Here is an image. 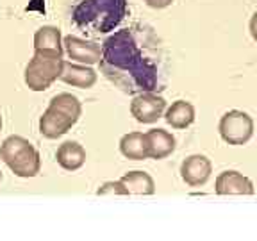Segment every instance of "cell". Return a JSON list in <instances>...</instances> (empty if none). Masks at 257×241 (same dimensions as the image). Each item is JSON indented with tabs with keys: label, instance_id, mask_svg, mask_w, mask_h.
<instances>
[{
	"label": "cell",
	"instance_id": "9c48e42d",
	"mask_svg": "<svg viewBox=\"0 0 257 241\" xmlns=\"http://www.w3.org/2000/svg\"><path fill=\"white\" fill-rule=\"evenodd\" d=\"M175 138L165 129H152L145 133V150L149 159H165L175 150Z\"/></svg>",
	"mask_w": 257,
	"mask_h": 241
},
{
	"label": "cell",
	"instance_id": "d6986e66",
	"mask_svg": "<svg viewBox=\"0 0 257 241\" xmlns=\"http://www.w3.org/2000/svg\"><path fill=\"white\" fill-rule=\"evenodd\" d=\"M0 181H2V172H0Z\"/></svg>",
	"mask_w": 257,
	"mask_h": 241
},
{
	"label": "cell",
	"instance_id": "3957f363",
	"mask_svg": "<svg viewBox=\"0 0 257 241\" xmlns=\"http://www.w3.org/2000/svg\"><path fill=\"white\" fill-rule=\"evenodd\" d=\"M63 54L50 50H34L25 66V84L32 91H45L59 79L63 68Z\"/></svg>",
	"mask_w": 257,
	"mask_h": 241
},
{
	"label": "cell",
	"instance_id": "6da1fadb",
	"mask_svg": "<svg viewBox=\"0 0 257 241\" xmlns=\"http://www.w3.org/2000/svg\"><path fill=\"white\" fill-rule=\"evenodd\" d=\"M82 105L72 93H59L52 96L40 118V133L48 140H57L66 134L79 122Z\"/></svg>",
	"mask_w": 257,
	"mask_h": 241
},
{
	"label": "cell",
	"instance_id": "4fadbf2b",
	"mask_svg": "<svg viewBox=\"0 0 257 241\" xmlns=\"http://www.w3.org/2000/svg\"><path fill=\"white\" fill-rule=\"evenodd\" d=\"M120 182L125 186L128 195H154L156 193V182L147 172L134 170V172L125 173L120 179Z\"/></svg>",
	"mask_w": 257,
	"mask_h": 241
},
{
	"label": "cell",
	"instance_id": "52a82bcc",
	"mask_svg": "<svg viewBox=\"0 0 257 241\" xmlns=\"http://www.w3.org/2000/svg\"><path fill=\"white\" fill-rule=\"evenodd\" d=\"M213 173V163L202 154H193L186 157L181 165V177L182 181L191 188H200L209 181Z\"/></svg>",
	"mask_w": 257,
	"mask_h": 241
},
{
	"label": "cell",
	"instance_id": "e0dca14e",
	"mask_svg": "<svg viewBox=\"0 0 257 241\" xmlns=\"http://www.w3.org/2000/svg\"><path fill=\"white\" fill-rule=\"evenodd\" d=\"M143 2L152 9H165L168 6H172L173 0H143Z\"/></svg>",
	"mask_w": 257,
	"mask_h": 241
},
{
	"label": "cell",
	"instance_id": "8fae6325",
	"mask_svg": "<svg viewBox=\"0 0 257 241\" xmlns=\"http://www.w3.org/2000/svg\"><path fill=\"white\" fill-rule=\"evenodd\" d=\"M57 165L66 172H75V170L82 168L86 163V150L84 147L77 141H64L59 145L56 154Z\"/></svg>",
	"mask_w": 257,
	"mask_h": 241
},
{
	"label": "cell",
	"instance_id": "9a60e30c",
	"mask_svg": "<svg viewBox=\"0 0 257 241\" xmlns=\"http://www.w3.org/2000/svg\"><path fill=\"white\" fill-rule=\"evenodd\" d=\"M120 152L123 157L133 161H143L149 159L147 157V150H145V134L143 133H128L121 136L120 140Z\"/></svg>",
	"mask_w": 257,
	"mask_h": 241
},
{
	"label": "cell",
	"instance_id": "7a4b0ae2",
	"mask_svg": "<svg viewBox=\"0 0 257 241\" xmlns=\"http://www.w3.org/2000/svg\"><path fill=\"white\" fill-rule=\"evenodd\" d=\"M0 159L16 177L31 179L41 170V157L36 147L22 136H9L0 145Z\"/></svg>",
	"mask_w": 257,
	"mask_h": 241
},
{
	"label": "cell",
	"instance_id": "ba28073f",
	"mask_svg": "<svg viewBox=\"0 0 257 241\" xmlns=\"http://www.w3.org/2000/svg\"><path fill=\"white\" fill-rule=\"evenodd\" d=\"M214 191L216 195H253V182L243 173L236 172V170H227L221 172L216 177V184H214Z\"/></svg>",
	"mask_w": 257,
	"mask_h": 241
},
{
	"label": "cell",
	"instance_id": "2e32d148",
	"mask_svg": "<svg viewBox=\"0 0 257 241\" xmlns=\"http://www.w3.org/2000/svg\"><path fill=\"white\" fill-rule=\"evenodd\" d=\"M96 195H128V191L120 181H112L104 182L100 188L96 189Z\"/></svg>",
	"mask_w": 257,
	"mask_h": 241
},
{
	"label": "cell",
	"instance_id": "5b68a950",
	"mask_svg": "<svg viewBox=\"0 0 257 241\" xmlns=\"http://www.w3.org/2000/svg\"><path fill=\"white\" fill-rule=\"evenodd\" d=\"M168 107L166 100L156 93H141L131 102V114L140 124H154L163 118V112Z\"/></svg>",
	"mask_w": 257,
	"mask_h": 241
},
{
	"label": "cell",
	"instance_id": "277c9868",
	"mask_svg": "<svg viewBox=\"0 0 257 241\" xmlns=\"http://www.w3.org/2000/svg\"><path fill=\"white\" fill-rule=\"evenodd\" d=\"M218 131L225 143L239 147V145L248 143L250 138L253 136V120L245 111L232 109L220 118Z\"/></svg>",
	"mask_w": 257,
	"mask_h": 241
},
{
	"label": "cell",
	"instance_id": "5bb4252c",
	"mask_svg": "<svg viewBox=\"0 0 257 241\" xmlns=\"http://www.w3.org/2000/svg\"><path fill=\"white\" fill-rule=\"evenodd\" d=\"M34 50H50L63 54V36L54 25H43L34 34Z\"/></svg>",
	"mask_w": 257,
	"mask_h": 241
},
{
	"label": "cell",
	"instance_id": "7c38bea8",
	"mask_svg": "<svg viewBox=\"0 0 257 241\" xmlns=\"http://www.w3.org/2000/svg\"><path fill=\"white\" fill-rule=\"evenodd\" d=\"M163 116H165L166 124L181 131V129H188L195 122V107L186 100H177L165 109Z\"/></svg>",
	"mask_w": 257,
	"mask_h": 241
},
{
	"label": "cell",
	"instance_id": "30bf717a",
	"mask_svg": "<svg viewBox=\"0 0 257 241\" xmlns=\"http://www.w3.org/2000/svg\"><path fill=\"white\" fill-rule=\"evenodd\" d=\"M96 79H98V75H96V72L89 66V64L63 61V68H61L59 80H63L64 84L86 89V88L95 86Z\"/></svg>",
	"mask_w": 257,
	"mask_h": 241
},
{
	"label": "cell",
	"instance_id": "8992f818",
	"mask_svg": "<svg viewBox=\"0 0 257 241\" xmlns=\"http://www.w3.org/2000/svg\"><path fill=\"white\" fill-rule=\"evenodd\" d=\"M63 47L68 54V57L75 63L80 64H96L100 63L102 57H104V50L98 43L88 40H80L77 36H66L63 40Z\"/></svg>",
	"mask_w": 257,
	"mask_h": 241
},
{
	"label": "cell",
	"instance_id": "ac0fdd59",
	"mask_svg": "<svg viewBox=\"0 0 257 241\" xmlns=\"http://www.w3.org/2000/svg\"><path fill=\"white\" fill-rule=\"evenodd\" d=\"M0 131H2V116H0Z\"/></svg>",
	"mask_w": 257,
	"mask_h": 241
}]
</instances>
